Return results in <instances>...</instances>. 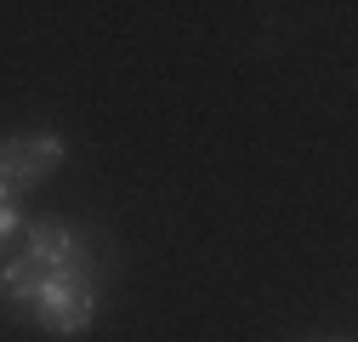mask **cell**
Returning a JSON list of instances; mask_svg holds the SVG:
<instances>
[{
    "instance_id": "obj_2",
    "label": "cell",
    "mask_w": 358,
    "mask_h": 342,
    "mask_svg": "<svg viewBox=\"0 0 358 342\" xmlns=\"http://www.w3.org/2000/svg\"><path fill=\"white\" fill-rule=\"evenodd\" d=\"M63 165V143L57 137H40V143H0V183H40L46 171Z\"/></svg>"
},
{
    "instance_id": "obj_5",
    "label": "cell",
    "mask_w": 358,
    "mask_h": 342,
    "mask_svg": "<svg viewBox=\"0 0 358 342\" xmlns=\"http://www.w3.org/2000/svg\"><path fill=\"white\" fill-rule=\"evenodd\" d=\"M6 234H17V211H12V205H0V240H6Z\"/></svg>"
},
{
    "instance_id": "obj_3",
    "label": "cell",
    "mask_w": 358,
    "mask_h": 342,
    "mask_svg": "<svg viewBox=\"0 0 358 342\" xmlns=\"http://www.w3.org/2000/svg\"><path fill=\"white\" fill-rule=\"evenodd\" d=\"M29 263H40V268H69V263H80V245H74V234L69 228H34L29 234Z\"/></svg>"
},
{
    "instance_id": "obj_4",
    "label": "cell",
    "mask_w": 358,
    "mask_h": 342,
    "mask_svg": "<svg viewBox=\"0 0 358 342\" xmlns=\"http://www.w3.org/2000/svg\"><path fill=\"white\" fill-rule=\"evenodd\" d=\"M40 280H46V268L40 263H12L6 274H0V296H12V303H34V291H40Z\"/></svg>"
},
{
    "instance_id": "obj_1",
    "label": "cell",
    "mask_w": 358,
    "mask_h": 342,
    "mask_svg": "<svg viewBox=\"0 0 358 342\" xmlns=\"http://www.w3.org/2000/svg\"><path fill=\"white\" fill-rule=\"evenodd\" d=\"M34 308H40V320H46L57 336L85 331V320H92V308H97L92 285H85V263L52 268L46 280H40V291H34Z\"/></svg>"
}]
</instances>
